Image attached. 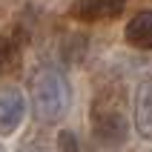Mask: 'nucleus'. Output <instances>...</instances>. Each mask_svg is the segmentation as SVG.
I'll list each match as a JSON object with an SVG mask.
<instances>
[{
    "mask_svg": "<svg viewBox=\"0 0 152 152\" xmlns=\"http://www.w3.org/2000/svg\"><path fill=\"white\" fill-rule=\"evenodd\" d=\"M58 146H60V152H80L77 138L72 135V132H60V135H58Z\"/></svg>",
    "mask_w": 152,
    "mask_h": 152,
    "instance_id": "0eeeda50",
    "label": "nucleus"
},
{
    "mask_svg": "<svg viewBox=\"0 0 152 152\" xmlns=\"http://www.w3.org/2000/svg\"><path fill=\"white\" fill-rule=\"evenodd\" d=\"M26 95L15 86L0 92V135H15L26 118Z\"/></svg>",
    "mask_w": 152,
    "mask_h": 152,
    "instance_id": "7ed1b4c3",
    "label": "nucleus"
},
{
    "mask_svg": "<svg viewBox=\"0 0 152 152\" xmlns=\"http://www.w3.org/2000/svg\"><path fill=\"white\" fill-rule=\"evenodd\" d=\"M126 0H75L72 15L77 20H106L124 12Z\"/></svg>",
    "mask_w": 152,
    "mask_h": 152,
    "instance_id": "20e7f679",
    "label": "nucleus"
},
{
    "mask_svg": "<svg viewBox=\"0 0 152 152\" xmlns=\"http://www.w3.org/2000/svg\"><path fill=\"white\" fill-rule=\"evenodd\" d=\"M92 132L106 149H121L129 138V118L124 109L112 106V103H95L92 109Z\"/></svg>",
    "mask_w": 152,
    "mask_h": 152,
    "instance_id": "f03ea898",
    "label": "nucleus"
},
{
    "mask_svg": "<svg viewBox=\"0 0 152 152\" xmlns=\"http://www.w3.org/2000/svg\"><path fill=\"white\" fill-rule=\"evenodd\" d=\"M6 58H9V43L0 37V69L6 66Z\"/></svg>",
    "mask_w": 152,
    "mask_h": 152,
    "instance_id": "1a4fd4ad",
    "label": "nucleus"
},
{
    "mask_svg": "<svg viewBox=\"0 0 152 152\" xmlns=\"http://www.w3.org/2000/svg\"><path fill=\"white\" fill-rule=\"evenodd\" d=\"M32 98L34 112L43 124H58L72 106V86L66 75L58 69H40L32 77Z\"/></svg>",
    "mask_w": 152,
    "mask_h": 152,
    "instance_id": "f257e3e1",
    "label": "nucleus"
},
{
    "mask_svg": "<svg viewBox=\"0 0 152 152\" xmlns=\"http://www.w3.org/2000/svg\"><path fill=\"white\" fill-rule=\"evenodd\" d=\"M20 152H49V149L43 146V141L32 138V141H26V144H23V149H20Z\"/></svg>",
    "mask_w": 152,
    "mask_h": 152,
    "instance_id": "6e6552de",
    "label": "nucleus"
},
{
    "mask_svg": "<svg viewBox=\"0 0 152 152\" xmlns=\"http://www.w3.org/2000/svg\"><path fill=\"white\" fill-rule=\"evenodd\" d=\"M126 43H132L135 49H152V15L149 12H138L132 20L126 23V32H124Z\"/></svg>",
    "mask_w": 152,
    "mask_h": 152,
    "instance_id": "39448f33",
    "label": "nucleus"
},
{
    "mask_svg": "<svg viewBox=\"0 0 152 152\" xmlns=\"http://www.w3.org/2000/svg\"><path fill=\"white\" fill-rule=\"evenodd\" d=\"M149 92H152V83H149V80H144L141 89H138V98H135V129L141 132L144 141H149V138H152V109H149L152 95Z\"/></svg>",
    "mask_w": 152,
    "mask_h": 152,
    "instance_id": "423d86ee",
    "label": "nucleus"
}]
</instances>
